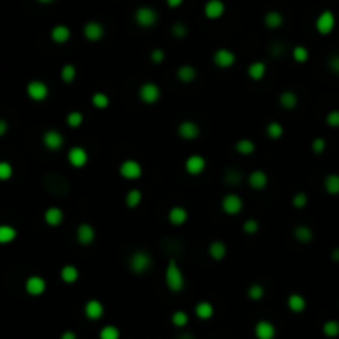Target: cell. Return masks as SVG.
Here are the masks:
<instances>
[{"instance_id":"15","label":"cell","mask_w":339,"mask_h":339,"mask_svg":"<svg viewBox=\"0 0 339 339\" xmlns=\"http://www.w3.org/2000/svg\"><path fill=\"white\" fill-rule=\"evenodd\" d=\"M47 290V281L42 276H30L25 281V291L30 296H40Z\"/></svg>"},{"instance_id":"52","label":"cell","mask_w":339,"mask_h":339,"mask_svg":"<svg viewBox=\"0 0 339 339\" xmlns=\"http://www.w3.org/2000/svg\"><path fill=\"white\" fill-rule=\"evenodd\" d=\"M306 205H307V194L306 193L299 192V193H296L294 196H293V206H294V208L303 210Z\"/></svg>"},{"instance_id":"58","label":"cell","mask_w":339,"mask_h":339,"mask_svg":"<svg viewBox=\"0 0 339 339\" xmlns=\"http://www.w3.org/2000/svg\"><path fill=\"white\" fill-rule=\"evenodd\" d=\"M7 130H9V125H7L5 120H0V136L5 135Z\"/></svg>"},{"instance_id":"20","label":"cell","mask_w":339,"mask_h":339,"mask_svg":"<svg viewBox=\"0 0 339 339\" xmlns=\"http://www.w3.org/2000/svg\"><path fill=\"white\" fill-rule=\"evenodd\" d=\"M188 218H190L188 210H186L185 206H173V208H170V211H168V220L173 226L185 225L186 221H188Z\"/></svg>"},{"instance_id":"2","label":"cell","mask_w":339,"mask_h":339,"mask_svg":"<svg viewBox=\"0 0 339 339\" xmlns=\"http://www.w3.org/2000/svg\"><path fill=\"white\" fill-rule=\"evenodd\" d=\"M165 283L171 293H181L185 288V276L175 259H170L168 266L165 270Z\"/></svg>"},{"instance_id":"40","label":"cell","mask_w":339,"mask_h":339,"mask_svg":"<svg viewBox=\"0 0 339 339\" xmlns=\"http://www.w3.org/2000/svg\"><path fill=\"white\" fill-rule=\"evenodd\" d=\"M225 181L228 185L235 186V185H240L243 181V173L240 170H235V168H228L225 171Z\"/></svg>"},{"instance_id":"12","label":"cell","mask_w":339,"mask_h":339,"mask_svg":"<svg viewBox=\"0 0 339 339\" xmlns=\"http://www.w3.org/2000/svg\"><path fill=\"white\" fill-rule=\"evenodd\" d=\"M67 158H68V163L73 166V168H83V166L88 163V153L81 146L70 148L68 153H67Z\"/></svg>"},{"instance_id":"11","label":"cell","mask_w":339,"mask_h":339,"mask_svg":"<svg viewBox=\"0 0 339 339\" xmlns=\"http://www.w3.org/2000/svg\"><path fill=\"white\" fill-rule=\"evenodd\" d=\"M213 62L218 68H229L235 65L236 62V55L228 48H218L213 55Z\"/></svg>"},{"instance_id":"31","label":"cell","mask_w":339,"mask_h":339,"mask_svg":"<svg viewBox=\"0 0 339 339\" xmlns=\"http://www.w3.org/2000/svg\"><path fill=\"white\" fill-rule=\"evenodd\" d=\"M298 95L291 90H286L279 95V105L284 108V110H293V108L298 107Z\"/></svg>"},{"instance_id":"32","label":"cell","mask_w":339,"mask_h":339,"mask_svg":"<svg viewBox=\"0 0 339 339\" xmlns=\"http://www.w3.org/2000/svg\"><path fill=\"white\" fill-rule=\"evenodd\" d=\"M288 307H290L293 313H303L306 309V299L305 296L298 294V293H293L288 298Z\"/></svg>"},{"instance_id":"55","label":"cell","mask_w":339,"mask_h":339,"mask_svg":"<svg viewBox=\"0 0 339 339\" xmlns=\"http://www.w3.org/2000/svg\"><path fill=\"white\" fill-rule=\"evenodd\" d=\"M328 68L334 73V75H339V53H334V55L329 57Z\"/></svg>"},{"instance_id":"7","label":"cell","mask_w":339,"mask_h":339,"mask_svg":"<svg viewBox=\"0 0 339 339\" xmlns=\"http://www.w3.org/2000/svg\"><path fill=\"white\" fill-rule=\"evenodd\" d=\"M336 27V17L331 10H324L316 18V30L321 35H329Z\"/></svg>"},{"instance_id":"8","label":"cell","mask_w":339,"mask_h":339,"mask_svg":"<svg viewBox=\"0 0 339 339\" xmlns=\"http://www.w3.org/2000/svg\"><path fill=\"white\" fill-rule=\"evenodd\" d=\"M243 205L244 203H243V200H241V196H240V194H236V193L226 194V196L223 198V201H221V208H223V211L229 216L241 213Z\"/></svg>"},{"instance_id":"60","label":"cell","mask_w":339,"mask_h":339,"mask_svg":"<svg viewBox=\"0 0 339 339\" xmlns=\"http://www.w3.org/2000/svg\"><path fill=\"white\" fill-rule=\"evenodd\" d=\"M331 259H333L334 263H339V246L331 251Z\"/></svg>"},{"instance_id":"4","label":"cell","mask_w":339,"mask_h":339,"mask_svg":"<svg viewBox=\"0 0 339 339\" xmlns=\"http://www.w3.org/2000/svg\"><path fill=\"white\" fill-rule=\"evenodd\" d=\"M138 97L143 103L155 105V103H158L160 98H161V90H160V87L157 83H153V81H146V83H143L142 87L138 88Z\"/></svg>"},{"instance_id":"10","label":"cell","mask_w":339,"mask_h":339,"mask_svg":"<svg viewBox=\"0 0 339 339\" xmlns=\"http://www.w3.org/2000/svg\"><path fill=\"white\" fill-rule=\"evenodd\" d=\"M42 142H44V146L47 148V150L57 151V150H60V148L64 146L65 138H64V135H62L58 130H47L45 133H44V138H42Z\"/></svg>"},{"instance_id":"37","label":"cell","mask_w":339,"mask_h":339,"mask_svg":"<svg viewBox=\"0 0 339 339\" xmlns=\"http://www.w3.org/2000/svg\"><path fill=\"white\" fill-rule=\"evenodd\" d=\"M142 198H143L142 192H140L138 188H133L127 193V196H125V205H127L128 208H136V206L142 203Z\"/></svg>"},{"instance_id":"5","label":"cell","mask_w":339,"mask_h":339,"mask_svg":"<svg viewBox=\"0 0 339 339\" xmlns=\"http://www.w3.org/2000/svg\"><path fill=\"white\" fill-rule=\"evenodd\" d=\"M135 22L138 23L142 29H151L155 23L158 22V14L151 7H140L135 12Z\"/></svg>"},{"instance_id":"38","label":"cell","mask_w":339,"mask_h":339,"mask_svg":"<svg viewBox=\"0 0 339 339\" xmlns=\"http://www.w3.org/2000/svg\"><path fill=\"white\" fill-rule=\"evenodd\" d=\"M92 105L95 108H98V110H105V108H108V105H110V98H108L107 93L97 92L92 95Z\"/></svg>"},{"instance_id":"57","label":"cell","mask_w":339,"mask_h":339,"mask_svg":"<svg viewBox=\"0 0 339 339\" xmlns=\"http://www.w3.org/2000/svg\"><path fill=\"white\" fill-rule=\"evenodd\" d=\"M60 339H77V334L73 331H64L60 334Z\"/></svg>"},{"instance_id":"42","label":"cell","mask_w":339,"mask_h":339,"mask_svg":"<svg viewBox=\"0 0 339 339\" xmlns=\"http://www.w3.org/2000/svg\"><path fill=\"white\" fill-rule=\"evenodd\" d=\"M266 135L270 136L271 140H279V138H281V136L284 135L283 125L278 123V122H271V123L266 127Z\"/></svg>"},{"instance_id":"36","label":"cell","mask_w":339,"mask_h":339,"mask_svg":"<svg viewBox=\"0 0 339 339\" xmlns=\"http://www.w3.org/2000/svg\"><path fill=\"white\" fill-rule=\"evenodd\" d=\"M324 190H326V193L334 194V196L339 194V175L333 173L324 178Z\"/></svg>"},{"instance_id":"54","label":"cell","mask_w":339,"mask_h":339,"mask_svg":"<svg viewBox=\"0 0 339 339\" xmlns=\"http://www.w3.org/2000/svg\"><path fill=\"white\" fill-rule=\"evenodd\" d=\"M326 123H328L331 128H339V110H331L328 115H326Z\"/></svg>"},{"instance_id":"56","label":"cell","mask_w":339,"mask_h":339,"mask_svg":"<svg viewBox=\"0 0 339 339\" xmlns=\"http://www.w3.org/2000/svg\"><path fill=\"white\" fill-rule=\"evenodd\" d=\"M150 58H151V62H153V64H157V65L163 64V60H165V50H161V48H153V50H151Z\"/></svg>"},{"instance_id":"13","label":"cell","mask_w":339,"mask_h":339,"mask_svg":"<svg viewBox=\"0 0 339 339\" xmlns=\"http://www.w3.org/2000/svg\"><path fill=\"white\" fill-rule=\"evenodd\" d=\"M206 168V160L201 157V155H190L188 158H186L185 161V170L188 175H193V177H196V175H201Z\"/></svg>"},{"instance_id":"39","label":"cell","mask_w":339,"mask_h":339,"mask_svg":"<svg viewBox=\"0 0 339 339\" xmlns=\"http://www.w3.org/2000/svg\"><path fill=\"white\" fill-rule=\"evenodd\" d=\"M60 79L64 83H72L73 80L77 79V68H75V65H72V64H67V65H64L60 70Z\"/></svg>"},{"instance_id":"17","label":"cell","mask_w":339,"mask_h":339,"mask_svg":"<svg viewBox=\"0 0 339 339\" xmlns=\"http://www.w3.org/2000/svg\"><path fill=\"white\" fill-rule=\"evenodd\" d=\"M200 125L192 122V120H186V122H181L178 125V135L181 136L183 140H194L200 136Z\"/></svg>"},{"instance_id":"48","label":"cell","mask_w":339,"mask_h":339,"mask_svg":"<svg viewBox=\"0 0 339 339\" xmlns=\"http://www.w3.org/2000/svg\"><path fill=\"white\" fill-rule=\"evenodd\" d=\"M171 33H173L175 38H185L186 35H188V29H186L185 23L177 22V23H173V27H171Z\"/></svg>"},{"instance_id":"41","label":"cell","mask_w":339,"mask_h":339,"mask_svg":"<svg viewBox=\"0 0 339 339\" xmlns=\"http://www.w3.org/2000/svg\"><path fill=\"white\" fill-rule=\"evenodd\" d=\"M171 323H173V326H177V328H185L186 324L190 323V316L186 311H175L173 314H171Z\"/></svg>"},{"instance_id":"27","label":"cell","mask_w":339,"mask_h":339,"mask_svg":"<svg viewBox=\"0 0 339 339\" xmlns=\"http://www.w3.org/2000/svg\"><path fill=\"white\" fill-rule=\"evenodd\" d=\"M194 314H196L200 319H211L213 314H215V306L211 305L210 301H200L196 306H194Z\"/></svg>"},{"instance_id":"46","label":"cell","mask_w":339,"mask_h":339,"mask_svg":"<svg viewBox=\"0 0 339 339\" xmlns=\"http://www.w3.org/2000/svg\"><path fill=\"white\" fill-rule=\"evenodd\" d=\"M264 296V286L259 283H253L251 286L248 288V298L253 299V301H259Z\"/></svg>"},{"instance_id":"6","label":"cell","mask_w":339,"mask_h":339,"mask_svg":"<svg viewBox=\"0 0 339 339\" xmlns=\"http://www.w3.org/2000/svg\"><path fill=\"white\" fill-rule=\"evenodd\" d=\"M118 171H120V175H122L125 180H138V178L143 175L142 165H140L136 160H131V158L125 160L122 165H120Z\"/></svg>"},{"instance_id":"3","label":"cell","mask_w":339,"mask_h":339,"mask_svg":"<svg viewBox=\"0 0 339 339\" xmlns=\"http://www.w3.org/2000/svg\"><path fill=\"white\" fill-rule=\"evenodd\" d=\"M128 266H130L131 273H135V274H145V273L150 271L151 266H153V259H151L150 253L140 249V251H135L133 255L130 256Z\"/></svg>"},{"instance_id":"45","label":"cell","mask_w":339,"mask_h":339,"mask_svg":"<svg viewBox=\"0 0 339 339\" xmlns=\"http://www.w3.org/2000/svg\"><path fill=\"white\" fill-rule=\"evenodd\" d=\"M293 58L298 64H306L309 60V50L303 45H296L293 48Z\"/></svg>"},{"instance_id":"35","label":"cell","mask_w":339,"mask_h":339,"mask_svg":"<svg viewBox=\"0 0 339 339\" xmlns=\"http://www.w3.org/2000/svg\"><path fill=\"white\" fill-rule=\"evenodd\" d=\"M17 238V229L10 225H0V244H7Z\"/></svg>"},{"instance_id":"26","label":"cell","mask_w":339,"mask_h":339,"mask_svg":"<svg viewBox=\"0 0 339 339\" xmlns=\"http://www.w3.org/2000/svg\"><path fill=\"white\" fill-rule=\"evenodd\" d=\"M79 276H80L79 268L73 266V264H65V266L60 270V278H62V281L67 283V284H73V283H77V279H79Z\"/></svg>"},{"instance_id":"23","label":"cell","mask_w":339,"mask_h":339,"mask_svg":"<svg viewBox=\"0 0 339 339\" xmlns=\"http://www.w3.org/2000/svg\"><path fill=\"white\" fill-rule=\"evenodd\" d=\"M248 183L253 190H263L268 186V175L263 170H255L248 177Z\"/></svg>"},{"instance_id":"19","label":"cell","mask_w":339,"mask_h":339,"mask_svg":"<svg viewBox=\"0 0 339 339\" xmlns=\"http://www.w3.org/2000/svg\"><path fill=\"white\" fill-rule=\"evenodd\" d=\"M83 313H85V316H87L88 319H92V321H97V319H100V318L103 316L105 307H103L102 303L98 301V299H88V301L85 303Z\"/></svg>"},{"instance_id":"22","label":"cell","mask_w":339,"mask_h":339,"mask_svg":"<svg viewBox=\"0 0 339 339\" xmlns=\"http://www.w3.org/2000/svg\"><path fill=\"white\" fill-rule=\"evenodd\" d=\"M64 218H65L64 211H62L58 206H50V208L45 210L44 220L48 226H60L62 221H64Z\"/></svg>"},{"instance_id":"34","label":"cell","mask_w":339,"mask_h":339,"mask_svg":"<svg viewBox=\"0 0 339 339\" xmlns=\"http://www.w3.org/2000/svg\"><path fill=\"white\" fill-rule=\"evenodd\" d=\"M283 22H284L283 15L276 10L268 12L266 17H264V25H266L268 29H279V27L283 25Z\"/></svg>"},{"instance_id":"51","label":"cell","mask_w":339,"mask_h":339,"mask_svg":"<svg viewBox=\"0 0 339 339\" xmlns=\"http://www.w3.org/2000/svg\"><path fill=\"white\" fill-rule=\"evenodd\" d=\"M258 229H259V223L256 220H246L243 223V231L246 233V235H256L258 233Z\"/></svg>"},{"instance_id":"62","label":"cell","mask_w":339,"mask_h":339,"mask_svg":"<svg viewBox=\"0 0 339 339\" xmlns=\"http://www.w3.org/2000/svg\"><path fill=\"white\" fill-rule=\"evenodd\" d=\"M40 3H50V2H53V0H38Z\"/></svg>"},{"instance_id":"53","label":"cell","mask_w":339,"mask_h":339,"mask_svg":"<svg viewBox=\"0 0 339 339\" xmlns=\"http://www.w3.org/2000/svg\"><path fill=\"white\" fill-rule=\"evenodd\" d=\"M270 53L273 57H283L286 53V47L281 42H274V44L270 45Z\"/></svg>"},{"instance_id":"43","label":"cell","mask_w":339,"mask_h":339,"mask_svg":"<svg viewBox=\"0 0 339 339\" xmlns=\"http://www.w3.org/2000/svg\"><path fill=\"white\" fill-rule=\"evenodd\" d=\"M323 333L328 338H336L339 336V321L336 319H329L323 324Z\"/></svg>"},{"instance_id":"18","label":"cell","mask_w":339,"mask_h":339,"mask_svg":"<svg viewBox=\"0 0 339 339\" xmlns=\"http://www.w3.org/2000/svg\"><path fill=\"white\" fill-rule=\"evenodd\" d=\"M255 336L256 339H274L276 336V328L271 321H258L255 326Z\"/></svg>"},{"instance_id":"28","label":"cell","mask_w":339,"mask_h":339,"mask_svg":"<svg viewBox=\"0 0 339 339\" xmlns=\"http://www.w3.org/2000/svg\"><path fill=\"white\" fill-rule=\"evenodd\" d=\"M235 150L243 157H248V155H253L256 151V143L249 138H240L235 143Z\"/></svg>"},{"instance_id":"44","label":"cell","mask_w":339,"mask_h":339,"mask_svg":"<svg viewBox=\"0 0 339 339\" xmlns=\"http://www.w3.org/2000/svg\"><path fill=\"white\" fill-rule=\"evenodd\" d=\"M98 338L100 339H120V329L116 326H103L98 333Z\"/></svg>"},{"instance_id":"9","label":"cell","mask_w":339,"mask_h":339,"mask_svg":"<svg viewBox=\"0 0 339 339\" xmlns=\"http://www.w3.org/2000/svg\"><path fill=\"white\" fill-rule=\"evenodd\" d=\"M27 95L33 100V102H44L48 97V87L45 81L42 80H32L27 85Z\"/></svg>"},{"instance_id":"16","label":"cell","mask_w":339,"mask_h":339,"mask_svg":"<svg viewBox=\"0 0 339 339\" xmlns=\"http://www.w3.org/2000/svg\"><path fill=\"white\" fill-rule=\"evenodd\" d=\"M95 228L90 223H81L79 228H77V241L83 246H88L95 241Z\"/></svg>"},{"instance_id":"14","label":"cell","mask_w":339,"mask_h":339,"mask_svg":"<svg viewBox=\"0 0 339 339\" xmlns=\"http://www.w3.org/2000/svg\"><path fill=\"white\" fill-rule=\"evenodd\" d=\"M103 35H105V29H103V25L100 22L92 20V22L85 23V27H83V37L87 38L88 42H98V40H102Z\"/></svg>"},{"instance_id":"47","label":"cell","mask_w":339,"mask_h":339,"mask_svg":"<svg viewBox=\"0 0 339 339\" xmlns=\"http://www.w3.org/2000/svg\"><path fill=\"white\" fill-rule=\"evenodd\" d=\"M81 123H83V113L81 112H70L67 115V125L70 128H79L81 127Z\"/></svg>"},{"instance_id":"49","label":"cell","mask_w":339,"mask_h":339,"mask_svg":"<svg viewBox=\"0 0 339 339\" xmlns=\"http://www.w3.org/2000/svg\"><path fill=\"white\" fill-rule=\"evenodd\" d=\"M12 175H14V168H12L10 163H7V161H0V180H2V181L10 180Z\"/></svg>"},{"instance_id":"25","label":"cell","mask_w":339,"mask_h":339,"mask_svg":"<svg viewBox=\"0 0 339 339\" xmlns=\"http://www.w3.org/2000/svg\"><path fill=\"white\" fill-rule=\"evenodd\" d=\"M196 77H198V72L192 65H181V67L177 70V79L180 80L181 83H192V81L196 80Z\"/></svg>"},{"instance_id":"21","label":"cell","mask_w":339,"mask_h":339,"mask_svg":"<svg viewBox=\"0 0 339 339\" xmlns=\"http://www.w3.org/2000/svg\"><path fill=\"white\" fill-rule=\"evenodd\" d=\"M225 14V3L221 0H208L205 3V15L206 18H211V20H216L221 15Z\"/></svg>"},{"instance_id":"29","label":"cell","mask_w":339,"mask_h":339,"mask_svg":"<svg viewBox=\"0 0 339 339\" xmlns=\"http://www.w3.org/2000/svg\"><path fill=\"white\" fill-rule=\"evenodd\" d=\"M264 75H266V64L263 62H253L248 67V77L251 80L259 81L264 79Z\"/></svg>"},{"instance_id":"1","label":"cell","mask_w":339,"mask_h":339,"mask_svg":"<svg viewBox=\"0 0 339 339\" xmlns=\"http://www.w3.org/2000/svg\"><path fill=\"white\" fill-rule=\"evenodd\" d=\"M44 186L47 192L52 193L57 198H65L68 196L72 192V185L67 177H64L62 173H48L44 178Z\"/></svg>"},{"instance_id":"30","label":"cell","mask_w":339,"mask_h":339,"mask_svg":"<svg viewBox=\"0 0 339 339\" xmlns=\"http://www.w3.org/2000/svg\"><path fill=\"white\" fill-rule=\"evenodd\" d=\"M226 253H228V248H226V244L223 243V241H213V243L208 246V255L211 256L215 261L225 259Z\"/></svg>"},{"instance_id":"33","label":"cell","mask_w":339,"mask_h":339,"mask_svg":"<svg viewBox=\"0 0 339 339\" xmlns=\"http://www.w3.org/2000/svg\"><path fill=\"white\" fill-rule=\"evenodd\" d=\"M293 236H294L296 241H299V243H309V241H313L314 233L309 226L301 225V226H298V228H294Z\"/></svg>"},{"instance_id":"59","label":"cell","mask_w":339,"mask_h":339,"mask_svg":"<svg viewBox=\"0 0 339 339\" xmlns=\"http://www.w3.org/2000/svg\"><path fill=\"white\" fill-rule=\"evenodd\" d=\"M166 3H168V7H171V9H178L183 3V0H166Z\"/></svg>"},{"instance_id":"61","label":"cell","mask_w":339,"mask_h":339,"mask_svg":"<svg viewBox=\"0 0 339 339\" xmlns=\"http://www.w3.org/2000/svg\"><path fill=\"white\" fill-rule=\"evenodd\" d=\"M177 339H194V336L192 333H183L180 336H177Z\"/></svg>"},{"instance_id":"50","label":"cell","mask_w":339,"mask_h":339,"mask_svg":"<svg viewBox=\"0 0 339 339\" xmlns=\"http://www.w3.org/2000/svg\"><path fill=\"white\" fill-rule=\"evenodd\" d=\"M311 150H313V153H316V155L324 153V150H326V140L323 138V136H318V138H314L313 143H311Z\"/></svg>"},{"instance_id":"24","label":"cell","mask_w":339,"mask_h":339,"mask_svg":"<svg viewBox=\"0 0 339 339\" xmlns=\"http://www.w3.org/2000/svg\"><path fill=\"white\" fill-rule=\"evenodd\" d=\"M50 37L55 44H67L70 37H72V32H70L67 25H55L50 32Z\"/></svg>"}]
</instances>
